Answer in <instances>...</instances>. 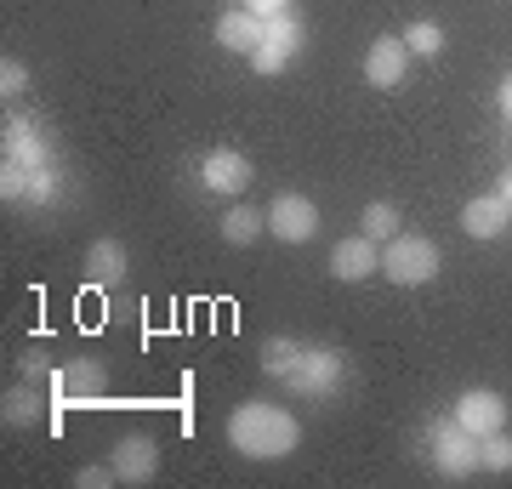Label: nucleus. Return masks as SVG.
<instances>
[{"label":"nucleus","mask_w":512,"mask_h":489,"mask_svg":"<svg viewBox=\"0 0 512 489\" xmlns=\"http://www.w3.org/2000/svg\"><path fill=\"white\" fill-rule=\"evenodd\" d=\"M109 387V370L97 359H69V364H57V376H52V393H57V404L63 399H97Z\"/></svg>","instance_id":"16"},{"label":"nucleus","mask_w":512,"mask_h":489,"mask_svg":"<svg viewBox=\"0 0 512 489\" xmlns=\"http://www.w3.org/2000/svg\"><path fill=\"white\" fill-rule=\"evenodd\" d=\"M404 69H410V46H404V35H376V46L365 52V80L376 91H393L404 80Z\"/></svg>","instance_id":"11"},{"label":"nucleus","mask_w":512,"mask_h":489,"mask_svg":"<svg viewBox=\"0 0 512 489\" xmlns=\"http://www.w3.org/2000/svg\"><path fill=\"white\" fill-rule=\"evenodd\" d=\"M40 410H46V399H40V381H23V376H18V387L0 399V421H6V427H18V433H23V427H35Z\"/></svg>","instance_id":"17"},{"label":"nucleus","mask_w":512,"mask_h":489,"mask_svg":"<svg viewBox=\"0 0 512 489\" xmlns=\"http://www.w3.org/2000/svg\"><path fill=\"white\" fill-rule=\"evenodd\" d=\"M114 472H120V484H148L154 472H160V444L148 433H126L120 444H114Z\"/></svg>","instance_id":"10"},{"label":"nucleus","mask_w":512,"mask_h":489,"mask_svg":"<svg viewBox=\"0 0 512 489\" xmlns=\"http://www.w3.org/2000/svg\"><path fill=\"white\" fill-rule=\"evenodd\" d=\"M296 399H330L336 387H342V353H330V347H302V359L296 370L285 376Z\"/></svg>","instance_id":"5"},{"label":"nucleus","mask_w":512,"mask_h":489,"mask_svg":"<svg viewBox=\"0 0 512 489\" xmlns=\"http://www.w3.org/2000/svg\"><path fill=\"white\" fill-rule=\"evenodd\" d=\"M330 273L342 279V285H359V279H370V273H382V245L370 234H348L330 245Z\"/></svg>","instance_id":"8"},{"label":"nucleus","mask_w":512,"mask_h":489,"mask_svg":"<svg viewBox=\"0 0 512 489\" xmlns=\"http://www.w3.org/2000/svg\"><path fill=\"white\" fill-rule=\"evenodd\" d=\"M501 114H507V120H512V74H507V80H501Z\"/></svg>","instance_id":"30"},{"label":"nucleus","mask_w":512,"mask_h":489,"mask_svg":"<svg viewBox=\"0 0 512 489\" xmlns=\"http://www.w3.org/2000/svg\"><path fill=\"white\" fill-rule=\"evenodd\" d=\"M439 262H444V251L427 234H393L382 245V279H393V285H404V290L433 285V279H439Z\"/></svg>","instance_id":"2"},{"label":"nucleus","mask_w":512,"mask_h":489,"mask_svg":"<svg viewBox=\"0 0 512 489\" xmlns=\"http://www.w3.org/2000/svg\"><path fill=\"white\" fill-rule=\"evenodd\" d=\"M262 35H268V18L251 12V6H228V12L217 18V46L222 52H245L251 57L256 46H262Z\"/></svg>","instance_id":"14"},{"label":"nucleus","mask_w":512,"mask_h":489,"mask_svg":"<svg viewBox=\"0 0 512 489\" xmlns=\"http://www.w3.org/2000/svg\"><path fill=\"white\" fill-rule=\"evenodd\" d=\"M239 6H251L262 18H274V12H291V0H239Z\"/></svg>","instance_id":"28"},{"label":"nucleus","mask_w":512,"mask_h":489,"mask_svg":"<svg viewBox=\"0 0 512 489\" xmlns=\"http://www.w3.org/2000/svg\"><path fill=\"white\" fill-rule=\"evenodd\" d=\"M399 228H404V217H399V205L393 200H370L365 211H359V234H370L376 245H387Z\"/></svg>","instance_id":"19"},{"label":"nucleus","mask_w":512,"mask_h":489,"mask_svg":"<svg viewBox=\"0 0 512 489\" xmlns=\"http://www.w3.org/2000/svg\"><path fill=\"white\" fill-rule=\"evenodd\" d=\"M52 200H57V171H52V165L29 171V200H23V205H52Z\"/></svg>","instance_id":"26"},{"label":"nucleus","mask_w":512,"mask_h":489,"mask_svg":"<svg viewBox=\"0 0 512 489\" xmlns=\"http://www.w3.org/2000/svg\"><path fill=\"white\" fill-rule=\"evenodd\" d=\"M0 200H6V205L29 200V171H23V165H12V160L0 165Z\"/></svg>","instance_id":"25"},{"label":"nucleus","mask_w":512,"mask_h":489,"mask_svg":"<svg viewBox=\"0 0 512 489\" xmlns=\"http://www.w3.org/2000/svg\"><path fill=\"white\" fill-rule=\"evenodd\" d=\"M495 194H501V200L512 205V165H507V171H501V177H495Z\"/></svg>","instance_id":"29"},{"label":"nucleus","mask_w":512,"mask_h":489,"mask_svg":"<svg viewBox=\"0 0 512 489\" xmlns=\"http://www.w3.org/2000/svg\"><path fill=\"white\" fill-rule=\"evenodd\" d=\"M296 52H302V18H296V12H274V18H268L262 46H256L245 63H251L256 74H285L296 63Z\"/></svg>","instance_id":"4"},{"label":"nucleus","mask_w":512,"mask_h":489,"mask_svg":"<svg viewBox=\"0 0 512 489\" xmlns=\"http://www.w3.org/2000/svg\"><path fill=\"white\" fill-rule=\"evenodd\" d=\"M74 484L80 489H109V484H120V472H114V461L109 467H80L74 472Z\"/></svg>","instance_id":"27"},{"label":"nucleus","mask_w":512,"mask_h":489,"mask_svg":"<svg viewBox=\"0 0 512 489\" xmlns=\"http://www.w3.org/2000/svg\"><path fill=\"white\" fill-rule=\"evenodd\" d=\"M427 450H433V467L444 472V478H473L478 467V438L461 427L456 416H439L433 427H427Z\"/></svg>","instance_id":"3"},{"label":"nucleus","mask_w":512,"mask_h":489,"mask_svg":"<svg viewBox=\"0 0 512 489\" xmlns=\"http://www.w3.org/2000/svg\"><path fill=\"white\" fill-rule=\"evenodd\" d=\"M228 444H234L239 455H251V461H279V455H291L296 444H302V421H296L285 404L251 399L228 416Z\"/></svg>","instance_id":"1"},{"label":"nucleus","mask_w":512,"mask_h":489,"mask_svg":"<svg viewBox=\"0 0 512 489\" xmlns=\"http://www.w3.org/2000/svg\"><path fill=\"white\" fill-rule=\"evenodd\" d=\"M507 234H512V228H507Z\"/></svg>","instance_id":"31"},{"label":"nucleus","mask_w":512,"mask_h":489,"mask_svg":"<svg viewBox=\"0 0 512 489\" xmlns=\"http://www.w3.org/2000/svg\"><path fill=\"white\" fill-rule=\"evenodd\" d=\"M200 182L211 188V194H228V200H239L245 188H251V160L239 154V148H211L200 160Z\"/></svg>","instance_id":"9"},{"label":"nucleus","mask_w":512,"mask_h":489,"mask_svg":"<svg viewBox=\"0 0 512 489\" xmlns=\"http://www.w3.org/2000/svg\"><path fill=\"white\" fill-rule=\"evenodd\" d=\"M126 268H131V256H126V245H120L114 234H103V239L86 245V285H92V290L126 285Z\"/></svg>","instance_id":"12"},{"label":"nucleus","mask_w":512,"mask_h":489,"mask_svg":"<svg viewBox=\"0 0 512 489\" xmlns=\"http://www.w3.org/2000/svg\"><path fill=\"white\" fill-rule=\"evenodd\" d=\"M512 228V205L501 200V194H473V200L461 205V234L467 239H495V234H507Z\"/></svg>","instance_id":"13"},{"label":"nucleus","mask_w":512,"mask_h":489,"mask_svg":"<svg viewBox=\"0 0 512 489\" xmlns=\"http://www.w3.org/2000/svg\"><path fill=\"white\" fill-rule=\"evenodd\" d=\"M296 359H302V342H296V336H262V370H268L274 381L291 376Z\"/></svg>","instance_id":"20"},{"label":"nucleus","mask_w":512,"mask_h":489,"mask_svg":"<svg viewBox=\"0 0 512 489\" xmlns=\"http://www.w3.org/2000/svg\"><path fill=\"white\" fill-rule=\"evenodd\" d=\"M6 160L23 165V171L52 165V143L40 137V126L29 120V114H12V120H6Z\"/></svg>","instance_id":"15"},{"label":"nucleus","mask_w":512,"mask_h":489,"mask_svg":"<svg viewBox=\"0 0 512 489\" xmlns=\"http://www.w3.org/2000/svg\"><path fill=\"white\" fill-rule=\"evenodd\" d=\"M23 91H29V63H23V57H0V97L12 103Z\"/></svg>","instance_id":"24"},{"label":"nucleus","mask_w":512,"mask_h":489,"mask_svg":"<svg viewBox=\"0 0 512 489\" xmlns=\"http://www.w3.org/2000/svg\"><path fill=\"white\" fill-rule=\"evenodd\" d=\"M404 46H410V57H427V63H433V57L444 52V29L433 18H416L404 29Z\"/></svg>","instance_id":"21"},{"label":"nucleus","mask_w":512,"mask_h":489,"mask_svg":"<svg viewBox=\"0 0 512 489\" xmlns=\"http://www.w3.org/2000/svg\"><path fill=\"white\" fill-rule=\"evenodd\" d=\"M478 467H484V472H512V438H507V427L490 433V438H478Z\"/></svg>","instance_id":"22"},{"label":"nucleus","mask_w":512,"mask_h":489,"mask_svg":"<svg viewBox=\"0 0 512 489\" xmlns=\"http://www.w3.org/2000/svg\"><path fill=\"white\" fill-rule=\"evenodd\" d=\"M18 376H23V381H52V376H57V359H52L40 342L23 347V353H18Z\"/></svg>","instance_id":"23"},{"label":"nucleus","mask_w":512,"mask_h":489,"mask_svg":"<svg viewBox=\"0 0 512 489\" xmlns=\"http://www.w3.org/2000/svg\"><path fill=\"white\" fill-rule=\"evenodd\" d=\"M450 416H456L473 438H490V433H501V427H507L512 410H507V399H501L495 387H467V393L456 399V410H450Z\"/></svg>","instance_id":"7"},{"label":"nucleus","mask_w":512,"mask_h":489,"mask_svg":"<svg viewBox=\"0 0 512 489\" xmlns=\"http://www.w3.org/2000/svg\"><path fill=\"white\" fill-rule=\"evenodd\" d=\"M217 228H222V239H228V245H239V251H245V245H256V239L268 234V211H251V205H228Z\"/></svg>","instance_id":"18"},{"label":"nucleus","mask_w":512,"mask_h":489,"mask_svg":"<svg viewBox=\"0 0 512 489\" xmlns=\"http://www.w3.org/2000/svg\"><path fill=\"white\" fill-rule=\"evenodd\" d=\"M268 234L279 245H308L319 234V205L308 194H274V205H268Z\"/></svg>","instance_id":"6"}]
</instances>
